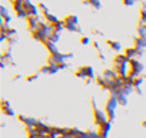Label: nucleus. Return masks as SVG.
<instances>
[{
  "instance_id": "1a4fd4ad",
  "label": "nucleus",
  "mask_w": 146,
  "mask_h": 138,
  "mask_svg": "<svg viewBox=\"0 0 146 138\" xmlns=\"http://www.w3.org/2000/svg\"><path fill=\"white\" fill-rule=\"evenodd\" d=\"M17 118H19V121H20V122H23V124H25V127H26V128H27V127H35V125L37 124V119H35V118H32V117L19 115Z\"/></svg>"
},
{
  "instance_id": "f8f14e48",
  "label": "nucleus",
  "mask_w": 146,
  "mask_h": 138,
  "mask_svg": "<svg viewBox=\"0 0 146 138\" xmlns=\"http://www.w3.org/2000/svg\"><path fill=\"white\" fill-rule=\"evenodd\" d=\"M135 48L136 49H140V50H145L146 49V38H136L135 39Z\"/></svg>"
},
{
  "instance_id": "20e7f679",
  "label": "nucleus",
  "mask_w": 146,
  "mask_h": 138,
  "mask_svg": "<svg viewBox=\"0 0 146 138\" xmlns=\"http://www.w3.org/2000/svg\"><path fill=\"white\" fill-rule=\"evenodd\" d=\"M40 25H42V20H40L39 16H32V17L27 19V26H29V30H30L32 33H33L35 30H37V29L40 27Z\"/></svg>"
},
{
  "instance_id": "6ab92c4d",
  "label": "nucleus",
  "mask_w": 146,
  "mask_h": 138,
  "mask_svg": "<svg viewBox=\"0 0 146 138\" xmlns=\"http://www.w3.org/2000/svg\"><path fill=\"white\" fill-rule=\"evenodd\" d=\"M49 40H52V42L57 43V42L60 40V33H59V32H56V30H53V33L49 36Z\"/></svg>"
},
{
  "instance_id": "6e6552de",
  "label": "nucleus",
  "mask_w": 146,
  "mask_h": 138,
  "mask_svg": "<svg viewBox=\"0 0 146 138\" xmlns=\"http://www.w3.org/2000/svg\"><path fill=\"white\" fill-rule=\"evenodd\" d=\"M100 76L105 78V79H108V81H113V79H117L119 78V74L115 71V69H105Z\"/></svg>"
},
{
  "instance_id": "423d86ee",
  "label": "nucleus",
  "mask_w": 146,
  "mask_h": 138,
  "mask_svg": "<svg viewBox=\"0 0 146 138\" xmlns=\"http://www.w3.org/2000/svg\"><path fill=\"white\" fill-rule=\"evenodd\" d=\"M35 128H36V131H37L39 134H42V135H47V134H50V131H52V127L46 125V124L42 122V121H37V124L35 125Z\"/></svg>"
},
{
  "instance_id": "aec40b11",
  "label": "nucleus",
  "mask_w": 146,
  "mask_h": 138,
  "mask_svg": "<svg viewBox=\"0 0 146 138\" xmlns=\"http://www.w3.org/2000/svg\"><path fill=\"white\" fill-rule=\"evenodd\" d=\"M143 85V78H136V79H133V88L135 89H137V88H140Z\"/></svg>"
},
{
  "instance_id": "0eeeda50",
  "label": "nucleus",
  "mask_w": 146,
  "mask_h": 138,
  "mask_svg": "<svg viewBox=\"0 0 146 138\" xmlns=\"http://www.w3.org/2000/svg\"><path fill=\"white\" fill-rule=\"evenodd\" d=\"M110 129H112V122L110 121H108V122H105V124H102L100 127H99V135L102 137V138H108V134L110 132Z\"/></svg>"
},
{
  "instance_id": "393cba45",
  "label": "nucleus",
  "mask_w": 146,
  "mask_h": 138,
  "mask_svg": "<svg viewBox=\"0 0 146 138\" xmlns=\"http://www.w3.org/2000/svg\"><path fill=\"white\" fill-rule=\"evenodd\" d=\"M142 125H143V127L146 128V121H143V124H142Z\"/></svg>"
},
{
  "instance_id": "f257e3e1",
  "label": "nucleus",
  "mask_w": 146,
  "mask_h": 138,
  "mask_svg": "<svg viewBox=\"0 0 146 138\" xmlns=\"http://www.w3.org/2000/svg\"><path fill=\"white\" fill-rule=\"evenodd\" d=\"M117 105H119L117 98H116V96H113V95H110V96L108 98L106 104H105V111H106L108 118H109V121H110V122L115 119V111H116Z\"/></svg>"
},
{
  "instance_id": "f3484780",
  "label": "nucleus",
  "mask_w": 146,
  "mask_h": 138,
  "mask_svg": "<svg viewBox=\"0 0 146 138\" xmlns=\"http://www.w3.org/2000/svg\"><path fill=\"white\" fill-rule=\"evenodd\" d=\"M44 20H46V23H49V25H56L57 22H59V19L54 16V15H52V13H49V15H44Z\"/></svg>"
},
{
  "instance_id": "7ed1b4c3",
  "label": "nucleus",
  "mask_w": 146,
  "mask_h": 138,
  "mask_svg": "<svg viewBox=\"0 0 146 138\" xmlns=\"http://www.w3.org/2000/svg\"><path fill=\"white\" fill-rule=\"evenodd\" d=\"M93 119H95V124H96L98 127H100L102 124H105V122L109 121L106 111H105V109H100V108L93 109Z\"/></svg>"
},
{
  "instance_id": "9d476101",
  "label": "nucleus",
  "mask_w": 146,
  "mask_h": 138,
  "mask_svg": "<svg viewBox=\"0 0 146 138\" xmlns=\"http://www.w3.org/2000/svg\"><path fill=\"white\" fill-rule=\"evenodd\" d=\"M2 111H3L5 115H9V117H15V115H16L15 111H13V108H12V105H10L7 101H3V102H2Z\"/></svg>"
},
{
  "instance_id": "412c9836",
  "label": "nucleus",
  "mask_w": 146,
  "mask_h": 138,
  "mask_svg": "<svg viewBox=\"0 0 146 138\" xmlns=\"http://www.w3.org/2000/svg\"><path fill=\"white\" fill-rule=\"evenodd\" d=\"M123 2V5H126V6H133V5H136L137 2H140V0H122Z\"/></svg>"
},
{
  "instance_id": "9b49d317",
  "label": "nucleus",
  "mask_w": 146,
  "mask_h": 138,
  "mask_svg": "<svg viewBox=\"0 0 146 138\" xmlns=\"http://www.w3.org/2000/svg\"><path fill=\"white\" fill-rule=\"evenodd\" d=\"M56 45H57V43H54V42H52V40H47V42L44 43V46H46V49L49 50V53H50V55L59 53V48H57Z\"/></svg>"
},
{
  "instance_id": "ddd939ff",
  "label": "nucleus",
  "mask_w": 146,
  "mask_h": 138,
  "mask_svg": "<svg viewBox=\"0 0 146 138\" xmlns=\"http://www.w3.org/2000/svg\"><path fill=\"white\" fill-rule=\"evenodd\" d=\"M63 22H64L66 25H78V26H79V17L75 16V15H69V16H66Z\"/></svg>"
},
{
  "instance_id": "2eb2a0df",
  "label": "nucleus",
  "mask_w": 146,
  "mask_h": 138,
  "mask_svg": "<svg viewBox=\"0 0 146 138\" xmlns=\"http://www.w3.org/2000/svg\"><path fill=\"white\" fill-rule=\"evenodd\" d=\"M83 5H90L95 10H99L102 3H100V0H83Z\"/></svg>"
},
{
  "instance_id": "b1692460",
  "label": "nucleus",
  "mask_w": 146,
  "mask_h": 138,
  "mask_svg": "<svg viewBox=\"0 0 146 138\" xmlns=\"http://www.w3.org/2000/svg\"><path fill=\"white\" fill-rule=\"evenodd\" d=\"M23 76L22 75H16V76H13V81H17V79H22Z\"/></svg>"
},
{
  "instance_id": "f03ea898",
  "label": "nucleus",
  "mask_w": 146,
  "mask_h": 138,
  "mask_svg": "<svg viewBox=\"0 0 146 138\" xmlns=\"http://www.w3.org/2000/svg\"><path fill=\"white\" fill-rule=\"evenodd\" d=\"M142 72H143L142 62L137 60V59H132L130 60V74H129V76L132 79H136V78H139L142 75Z\"/></svg>"
},
{
  "instance_id": "a211bd4d",
  "label": "nucleus",
  "mask_w": 146,
  "mask_h": 138,
  "mask_svg": "<svg viewBox=\"0 0 146 138\" xmlns=\"http://www.w3.org/2000/svg\"><path fill=\"white\" fill-rule=\"evenodd\" d=\"M113 96H115V95H113ZM116 98H117L119 105H123V107H126V105H127V96H126V95H123V94H117V95H116Z\"/></svg>"
},
{
  "instance_id": "4be33fe9",
  "label": "nucleus",
  "mask_w": 146,
  "mask_h": 138,
  "mask_svg": "<svg viewBox=\"0 0 146 138\" xmlns=\"http://www.w3.org/2000/svg\"><path fill=\"white\" fill-rule=\"evenodd\" d=\"M80 43L85 45V46H88V45L90 43V39H89L88 36H83V38H80Z\"/></svg>"
},
{
  "instance_id": "39448f33",
  "label": "nucleus",
  "mask_w": 146,
  "mask_h": 138,
  "mask_svg": "<svg viewBox=\"0 0 146 138\" xmlns=\"http://www.w3.org/2000/svg\"><path fill=\"white\" fill-rule=\"evenodd\" d=\"M57 71H60L57 65H53V63H46L44 66L40 68V74H47V75H53V74H57Z\"/></svg>"
},
{
  "instance_id": "4468645a",
  "label": "nucleus",
  "mask_w": 146,
  "mask_h": 138,
  "mask_svg": "<svg viewBox=\"0 0 146 138\" xmlns=\"http://www.w3.org/2000/svg\"><path fill=\"white\" fill-rule=\"evenodd\" d=\"M106 45H109L110 49L115 50V52H120V50H122V45H120V42H116V40H106Z\"/></svg>"
},
{
  "instance_id": "dca6fc26",
  "label": "nucleus",
  "mask_w": 146,
  "mask_h": 138,
  "mask_svg": "<svg viewBox=\"0 0 146 138\" xmlns=\"http://www.w3.org/2000/svg\"><path fill=\"white\" fill-rule=\"evenodd\" d=\"M75 75H76V78H80V79H88V74H86V66H82V68H79L78 71L75 72Z\"/></svg>"
},
{
  "instance_id": "5701e85b",
  "label": "nucleus",
  "mask_w": 146,
  "mask_h": 138,
  "mask_svg": "<svg viewBox=\"0 0 146 138\" xmlns=\"http://www.w3.org/2000/svg\"><path fill=\"white\" fill-rule=\"evenodd\" d=\"M37 78H39V74H32V75H29L26 79H27L29 82H33V81H36Z\"/></svg>"
}]
</instances>
